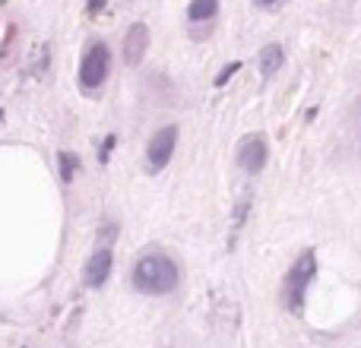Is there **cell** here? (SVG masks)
Here are the masks:
<instances>
[{
  "mask_svg": "<svg viewBox=\"0 0 361 348\" xmlns=\"http://www.w3.org/2000/svg\"><path fill=\"white\" fill-rule=\"evenodd\" d=\"M254 4H257V6H276L279 0H254Z\"/></svg>",
  "mask_w": 361,
  "mask_h": 348,
  "instance_id": "cell-14",
  "label": "cell"
},
{
  "mask_svg": "<svg viewBox=\"0 0 361 348\" xmlns=\"http://www.w3.org/2000/svg\"><path fill=\"white\" fill-rule=\"evenodd\" d=\"M282 63H286V51H282V44H267V48L260 51V73H263V80H269V76L279 73Z\"/></svg>",
  "mask_w": 361,
  "mask_h": 348,
  "instance_id": "cell-8",
  "label": "cell"
},
{
  "mask_svg": "<svg viewBox=\"0 0 361 348\" xmlns=\"http://www.w3.org/2000/svg\"><path fill=\"white\" fill-rule=\"evenodd\" d=\"M314 275H317V254L314 250H301V256L292 263V269L286 275V285H282L286 311L292 313L305 311V294H307V285L314 282Z\"/></svg>",
  "mask_w": 361,
  "mask_h": 348,
  "instance_id": "cell-2",
  "label": "cell"
},
{
  "mask_svg": "<svg viewBox=\"0 0 361 348\" xmlns=\"http://www.w3.org/2000/svg\"><path fill=\"white\" fill-rule=\"evenodd\" d=\"M111 266H114V254L102 244L86 260V266H82V282H86L89 288H102L108 282V275H111Z\"/></svg>",
  "mask_w": 361,
  "mask_h": 348,
  "instance_id": "cell-6",
  "label": "cell"
},
{
  "mask_svg": "<svg viewBox=\"0 0 361 348\" xmlns=\"http://www.w3.org/2000/svg\"><path fill=\"white\" fill-rule=\"evenodd\" d=\"M216 13H219V0H190V6H187V19L190 23H206Z\"/></svg>",
  "mask_w": 361,
  "mask_h": 348,
  "instance_id": "cell-9",
  "label": "cell"
},
{
  "mask_svg": "<svg viewBox=\"0 0 361 348\" xmlns=\"http://www.w3.org/2000/svg\"><path fill=\"white\" fill-rule=\"evenodd\" d=\"M238 70H241V63H238V61H235V63H228V67H225V70H222V73H219V76H216V86H225V82H228V80H231V76H235V73H238Z\"/></svg>",
  "mask_w": 361,
  "mask_h": 348,
  "instance_id": "cell-11",
  "label": "cell"
},
{
  "mask_svg": "<svg viewBox=\"0 0 361 348\" xmlns=\"http://www.w3.org/2000/svg\"><path fill=\"white\" fill-rule=\"evenodd\" d=\"M267 159H269V143L260 133H250V137H244L238 143V165L247 174H260L267 168Z\"/></svg>",
  "mask_w": 361,
  "mask_h": 348,
  "instance_id": "cell-5",
  "label": "cell"
},
{
  "mask_svg": "<svg viewBox=\"0 0 361 348\" xmlns=\"http://www.w3.org/2000/svg\"><path fill=\"white\" fill-rule=\"evenodd\" d=\"M102 6H105V0H89V10H92V13L102 10Z\"/></svg>",
  "mask_w": 361,
  "mask_h": 348,
  "instance_id": "cell-13",
  "label": "cell"
},
{
  "mask_svg": "<svg viewBox=\"0 0 361 348\" xmlns=\"http://www.w3.org/2000/svg\"><path fill=\"white\" fill-rule=\"evenodd\" d=\"M175 146H178V127L169 124L152 133V139L146 143V171L149 174L162 171L171 162V156H175Z\"/></svg>",
  "mask_w": 361,
  "mask_h": 348,
  "instance_id": "cell-4",
  "label": "cell"
},
{
  "mask_svg": "<svg viewBox=\"0 0 361 348\" xmlns=\"http://www.w3.org/2000/svg\"><path fill=\"white\" fill-rule=\"evenodd\" d=\"M149 51V25L146 23H133L124 35V63L127 67H140Z\"/></svg>",
  "mask_w": 361,
  "mask_h": 348,
  "instance_id": "cell-7",
  "label": "cell"
},
{
  "mask_svg": "<svg viewBox=\"0 0 361 348\" xmlns=\"http://www.w3.org/2000/svg\"><path fill=\"white\" fill-rule=\"evenodd\" d=\"M108 67H111V51H108L105 42L89 44V51L82 54L80 63V86L82 89H102V82L108 80Z\"/></svg>",
  "mask_w": 361,
  "mask_h": 348,
  "instance_id": "cell-3",
  "label": "cell"
},
{
  "mask_svg": "<svg viewBox=\"0 0 361 348\" xmlns=\"http://www.w3.org/2000/svg\"><path fill=\"white\" fill-rule=\"evenodd\" d=\"M0 120H4V111H0Z\"/></svg>",
  "mask_w": 361,
  "mask_h": 348,
  "instance_id": "cell-15",
  "label": "cell"
},
{
  "mask_svg": "<svg viewBox=\"0 0 361 348\" xmlns=\"http://www.w3.org/2000/svg\"><path fill=\"white\" fill-rule=\"evenodd\" d=\"M133 288L140 294H171L180 282V273H178V263L165 254H146L137 260L133 266V275H130Z\"/></svg>",
  "mask_w": 361,
  "mask_h": 348,
  "instance_id": "cell-1",
  "label": "cell"
},
{
  "mask_svg": "<svg viewBox=\"0 0 361 348\" xmlns=\"http://www.w3.org/2000/svg\"><path fill=\"white\" fill-rule=\"evenodd\" d=\"M114 146H118V139H114V137H105V143H102V152H99V162H102V165L111 159V149H114Z\"/></svg>",
  "mask_w": 361,
  "mask_h": 348,
  "instance_id": "cell-12",
  "label": "cell"
},
{
  "mask_svg": "<svg viewBox=\"0 0 361 348\" xmlns=\"http://www.w3.org/2000/svg\"><path fill=\"white\" fill-rule=\"evenodd\" d=\"M76 168H80V159H76L73 152H61V178H63V184H70V180H73Z\"/></svg>",
  "mask_w": 361,
  "mask_h": 348,
  "instance_id": "cell-10",
  "label": "cell"
}]
</instances>
